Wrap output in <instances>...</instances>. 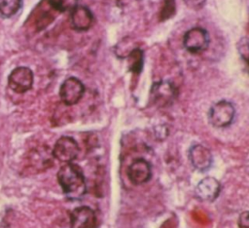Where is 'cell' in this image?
<instances>
[{
    "label": "cell",
    "mask_w": 249,
    "mask_h": 228,
    "mask_svg": "<svg viewBox=\"0 0 249 228\" xmlns=\"http://www.w3.org/2000/svg\"><path fill=\"white\" fill-rule=\"evenodd\" d=\"M57 181L68 199H81L87 190L86 178L82 169L72 163L62 166L57 172Z\"/></svg>",
    "instance_id": "1"
},
{
    "label": "cell",
    "mask_w": 249,
    "mask_h": 228,
    "mask_svg": "<svg viewBox=\"0 0 249 228\" xmlns=\"http://www.w3.org/2000/svg\"><path fill=\"white\" fill-rule=\"evenodd\" d=\"M235 115L234 106L227 100L214 103L209 110V122L216 128H225L231 124Z\"/></svg>",
    "instance_id": "2"
},
{
    "label": "cell",
    "mask_w": 249,
    "mask_h": 228,
    "mask_svg": "<svg viewBox=\"0 0 249 228\" xmlns=\"http://www.w3.org/2000/svg\"><path fill=\"white\" fill-rule=\"evenodd\" d=\"M209 41V35L205 29L201 27H193L185 33L183 44L188 52L192 54H199L208 48Z\"/></svg>",
    "instance_id": "3"
},
{
    "label": "cell",
    "mask_w": 249,
    "mask_h": 228,
    "mask_svg": "<svg viewBox=\"0 0 249 228\" xmlns=\"http://www.w3.org/2000/svg\"><path fill=\"white\" fill-rule=\"evenodd\" d=\"M84 93L85 87L83 83L75 77H69L64 80L59 89L60 99L67 106L78 103L83 97Z\"/></svg>",
    "instance_id": "4"
},
{
    "label": "cell",
    "mask_w": 249,
    "mask_h": 228,
    "mask_svg": "<svg viewBox=\"0 0 249 228\" xmlns=\"http://www.w3.org/2000/svg\"><path fill=\"white\" fill-rule=\"evenodd\" d=\"M79 154V145L70 136L59 137L53 149V156L60 162L71 163Z\"/></svg>",
    "instance_id": "5"
},
{
    "label": "cell",
    "mask_w": 249,
    "mask_h": 228,
    "mask_svg": "<svg viewBox=\"0 0 249 228\" xmlns=\"http://www.w3.org/2000/svg\"><path fill=\"white\" fill-rule=\"evenodd\" d=\"M9 87L18 94L29 91L33 85V73L31 69L24 66L15 68L8 78Z\"/></svg>",
    "instance_id": "6"
},
{
    "label": "cell",
    "mask_w": 249,
    "mask_h": 228,
    "mask_svg": "<svg viewBox=\"0 0 249 228\" xmlns=\"http://www.w3.org/2000/svg\"><path fill=\"white\" fill-rule=\"evenodd\" d=\"M96 221L93 209L87 206L78 207L70 213L71 228H95Z\"/></svg>",
    "instance_id": "7"
},
{
    "label": "cell",
    "mask_w": 249,
    "mask_h": 228,
    "mask_svg": "<svg viewBox=\"0 0 249 228\" xmlns=\"http://www.w3.org/2000/svg\"><path fill=\"white\" fill-rule=\"evenodd\" d=\"M152 176L151 165L145 159L134 160L127 169V177L131 183L140 185L150 180Z\"/></svg>",
    "instance_id": "8"
},
{
    "label": "cell",
    "mask_w": 249,
    "mask_h": 228,
    "mask_svg": "<svg viewBox=\"0 0 249 228\" xmlns=\"http://www.w3.org/2000/svg\"><path fill=\"white\" fill-rule=\"evenodd\" d=\"M176 96L175 87L167 81H160L153 85L151 90V97L155 104L165 106L172 102Z\"/></svg>",
    "instance_id": "9"
},
{
    "label": "cell",
    "mask_w": 249,
    "mask_h": 228,
    "mask_svg": "<svg viewBox=\"0 0 249 228\" xmlns=\"http://www.w3.org/2000/svg\"><path fill=\"white\" fill-rule=\"evenodd\" d=\"M189 159L193 167L200 171L208 170L212 164V154L210 150L200 144H195L190 148Z\"/></svg>",
    "instance_id": "10"
},
{
    "label": "cell",
    "mask_w": 249,
    "mask_h": 228,
    "mask_svg": "<svg viewBox=\"0 0 249 228\" xmlns=\"http://www.w3.org/2000/svg\"><path fill=\"white\" fill-rule=\"evenodd\" d=\"M70 12V23L75 30L85 31L90 28L93 22V16L89 8L77 5Z\"/></svg>",
    "instance_id": "11"
},
{
    "label": "cell",
    "mask_w": 249,
    "mask_h": 228,
    "mask_svg": "<svg viewBox=\"0 0 249 228\" xmlns=\"http://www.w3.org/2000/svg\"><path fill=\"white\" fill-rule=\"evenodd\" d=\"M221 191V184L220 182L212 177L207 176L204 177L202 180L196 187V196L202 201L212 202L214 201L220 194Z\"/></svg>",
    "instance_id": "12"
},
{
    "label": "cell",
    "mask_w": 249,
    "mask_h": 228,
    "mask_svg": "<svg viewBox=\"0 0 249 228\" xmlns=\"http://www.w3.org/2000/svg\"><path fill=\"white\" fill-rule=\"evenodd\" d=\"M127 64L128 68L133 73H140L143 67V61H144V55L143 51L139 48L132 49L128 55H127Z\"/></svg>",
    "instance_id": "13"
},
{
    "label": "cell",
    "mask_w": 249,
    "mask_h": 228,
    "mask_svg": "<svg viewBox=\"0 0 249 228\" xmlns=\"http://www.w3.org/2000/svg\"><path fill=\"white\" fill-rule=\"evenodd\" d=\"M22 0H0V15L4 18L14 16L21 7Z\"/></svg>",
    "instance_id": "14"
},
{
    "label": "cell",
    "mask_w": 249,
    "mask_h": 228,
    "mask_svg": "<svg viewBox=\"0 0 249 228\" xmlns=\"http://www.w3.org/2000/svg\"><path fill=\"white\" fill-rule=\"evenodd\" d=\"M79 0H48L49 4L58 12H67L74 9Z\"/></svg>",
    "instance_id": "15"
},
{
    "label": "cell",
    "mask_w": 249,
    "mask_h": 228,
    "mask_svg": "<svg viewBox=\"0 0 249 228\" xmlns=\"http://www.w3.org/2000/svg\"><path fill=\"white\" fill-rule=\"evenodd\" d=\"M175 10V0H164L163 8L161 11V19H166L170 18Z\"/></svg>",
    "instance_id": "16"
},
{
    "label": "cell",
    "mask_w": 249,
    "mask_h": 228,
    "mask_svg": "<svg viewBox=\"0 0 249 228\" xmlns=\"http://www.w3.org/2000/svg\"><path fill=\"white\" fill-rule=\"evenodd\" d=\"M237 49L240 53V56L241 57L243 58V60L245 62H247V57H248V41L247 39L244 37V38H241L238 45H237Z\"/></svg>",
    "instance_id": "17"
},
{
    "label": "cell",
    "mask_w": 249,
    "mask_h": 228,
    "mask_svg": "<svg viewBox=\"0 0 249 228\" xmlns=\"http://www.w3.org/2000/svg\"><path fill=\"white\" fill-rule=\"evenodd\" d=\"M183 1L189 8H191L193 10L201 9L206 2V0H183Z\"/></svg>",
    "instance_id": "18"
},
{
    "label": "cell",
    "mask_w": 249,
    "mask_h": 228,
    "mask_svg": "<svg viewBox=\"0 0 249 228\" xmlns=\"http://www.w3.org/2000/svg\"><path fill=\"white\" fill-rule=\"evenodd\" d=\"M238 226L239 228H249V218L248 211H243L238 218Z\"/></svg>",
    "instance_id": "19"
}]
</instances>
